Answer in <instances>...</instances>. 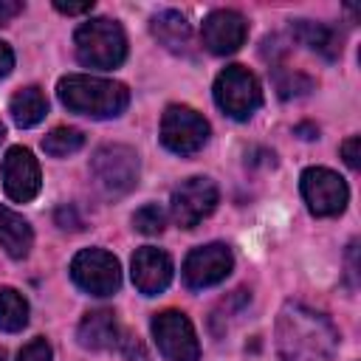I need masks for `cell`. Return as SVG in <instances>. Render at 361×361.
Masks as SVG:
<instances>
[{"mask_svg":"<svg viewBox=\"0 0 361 361\" xmlns=\"http://www.w3.org/2000/svg\"><path fill=\"white\" fill-rule=\"evenodd\" d=\"M338 350L333 322L299 302H288L276 319V353L282 361H330Z\"/></svg>","mask_w":361,"mask_h":361,"instance_id":"cell-1","label":"cell"},{"mask_svg":"<svg viewBox=\"0 0 361 361\" xmlns=\"http://www.w3.org/2000/svg\"><path fill=\"white\" fill-rule=\"evenodd\" d=\"M59 102L79 116L90 118H116L130 104V90L121 82L102 79V76H85V73H68L56 85Z\"/></svg>","mask_w":361,"mask_h":361,"instance_id":"cell-2","label":"cell"},{"mask_svg":"<svg viewBox=\"0 0 361 361\" xmlns=\"http://www.w3.org/2000/svg\"><path fill=\"white\" fill-rule=\"evenodd\" d=\"M73 45H76V59L82 65L99 68V71L118 68L127 56L124 28L107 17H96V20L82 23L73 34Z\"/></svg>","mask_w":361,"mask_h":361,"instance_id":"cell-3","label":"cell"},{"mask_svg":"<svg viewBox=\"0 0 361 361\" xmlns=\"http://www.w3.org/2000/svg\"><path fill=\"white\" fill-rule=\"evenodd\" d=\"M90 175L102 189V195L124 197L138 183V155L124 144L99 147L90 158Z\"/></svg>","mask_w":361,"mask_h":361,"instance_id":"cell-4","label":"cell"},{"mask_svg":"<svg viewBox=\"0 0 361 361\" xmlns=\"http://www.w3.org/2000/svg\"><path fill=\"white\" fill-rule=\"evenodd\" d=\"M214 102L226 116L245 121L262 104V90L257 76L243 65H228L214 79Z\"/></svg>","mask_w":361,"mask_h":361,"instance_id":"cell-5","label":"cell"},{"mask_svg":"<svg viewBox=\"0 0 361 361\" xmlns=\"http://www.w3.org/2000/svg\"><path fill=\"white\" fill-rule=\"evenodd\" d=\"M209 141V121L186 107V104H169L161 118V144L175 155H192L203 149Z\"/></svg>","mask_w":361,"mask_h":361,"instance_id":"cell-6","label":"cell"},{"mask_svg":"<svg viewBox=\"0 0 361 361\" xmlns=\"http://www.w3.org/2000/svg\"><path fill=\"white\" fill-rule=\"evenodd\" d=\"M299 186L310 214L316 217H336L344 212L350 200V189L344 178L327 166H307L299 178Z\"/></svg>","mask_w":361,"mask_h":361,"instance_id":"cell-7","label":"cell"},{"mask_svg":"<svg viewBox=\"0 0 361 361\" xmlns=\"http://www.w3.org/2000/svg\"><path fill=\"white\" fill-rule=\"evenodd\" d=\"M71 276L90 296H113L121 285V265L104 248H85L73 257Z\"/></svg>","mask_w":361,"mask_h":361,"instance_id":"cell-8","label":"cell"},{"mask_svg":"<svg viewBox=\"0 0 361 361\" xmlns=\"http://www.w3.org/2000/svg\"><path fill=\"white\" fill-rule=\"evenodd\" d=\"M152 336L166 361H197L200 344L195 327L180 310H161L152 316Z\"/></svg>","mask_w":361,"mask_h":361,"instance_id":"cell-9","label":"cell"},{"mask_svg":"<svg viewBox=\"0 0 361 361\" xmlns=\"http://www.w3.org/2000/svg\"><path fill=\"white\" fill-rule=\"evenodd\" d=\"M217 197H220V192H217V186H214L212 178H203V175L186 178L172 192L169 214H172V220L180 228H195L197 223H203L214 212Z\"/></svg>","mask_w":361,"mask_h":361,"instance_id":"cell-10","label":"cell"},{"mask_svg":"<svg viewBox=\"0 0 361 361\" xmlns=\"http://www.w3.org/2000/svg\"><path fill=\"white\" fill-rule=\"evenodd\" d=\"M231 268H234L231 248L223 243H209V245L192 248L189 257L183 259V282L192 290H203L223 282L231 274Z\"/></svg>","mask_w":361,"mask_h":361,"instance_id":"cell-11","label":"cell"},{"mask_svg":"<svg viewBox=\"0 0 361 361\" xmlns=\"http://www.w3.org/2000/svg\"><path fill=\"white\" fill-rule=\"evenodd\" d=\"M42 186V178H39V164L34 158L31 149L25 147H11L3 158V189L11 200L17 203H28L37 197Z\"/></svg>","mask_w":361,"mask_h":361,"instance_id":"cell-12","label":"cell"},{"mask_svg":"<svg viewBox=\"0 0 361 361\" xmlns=\"http://www.w3.org/2000/svg\"><path fill=\"white\" fill-rule=\"evenodd\" d=\"M245 37H248V23L240 11H231V8H217V11L206 14V20L200 25L203 48L217 56L234 54L245 42Z\"/></svg>","mask_w":361,"mask_h":361,"instance_id":"cell-13","label":"cell"},{"mask_svg":"<svg viewBox=\"0 0 361 361\" xmlns=\"http://www.w3.org/2000/svg\"><path fill=\"white\" fill-rule=\"evenodd\" d=\"M172 257L155 245H144L133 254V282L144 296H155L166 290L172 282Z\"/></svg>","mask_w":361,"mask_h":361,"instance_id":"cell-14","label":"cell"},{"mask_svg":"<svg viewBox=\"0 0 361 361\" xmlns=\"http://www.w3.org/2000/svg\"><path fill=\"white\" fill-rule=\"evenodd\" d=\"M76 338L85 350H113L118 347L121 327L116 322L113 310H90L76 330Z\"/></svg>","mask_w":361,"mask_h":361,"instance_id":"cell-15","label":"cell"},{"mask_svg":"<svg viewBox=\"0 0 361 361\" xmlns=\"http://www.w3.org/2000/svg\"><path fill=\"white\" fill-rule=\"evenodd\" d=\"M152 28V37L172 54H189V45H192V25L186 23V17L175 8H166V11H158L149 23Z\"/></svg>","mask_w":361,"mask_h":361,"instance_id":"cell-16","label":"cell"},{"mask_svg":"<svg viewBox=\"0 0 361 361\" xmlns=\"http://www.w3.org/2000/svg\"><path fill=\"white\" fill-rule=\"evenodd\" d=\"M293 39H299L302 45H307L310 51L322 54L324 59H336L341 54V34L338 28L327 25V23H313V20H296L290 25Z\"/></svg>","mask_w":361,"mask_h":361,"instance_id":"cell-17","label":"cell"},{"mask_svg":"<svg viewBox=\"0 0 361 361\" xmlns=\"http://www.w3.org/2000/svg\"><path fill=\"white\" fill-rule=\"evenodd\" d=\"M34 243V231L28 226V220L17 212H11L8 206H0V248L11 257V259H23L28 257Z\"/></svg>","mask_w":361,"mask_h":361,"instance_id":"cell-18","label":"cell"},{"mask_svg":"<svg viewBox=\"0 0 361 361\" xmlns=\"http://www.w3.org/2000/svg\"><path fill=\"white\" fill-rule=\"evenodd\" d=\"M8 113H11V118H14L17 127H34V124H39V121L45 118V113H48V99H45V93H42L37 85L23 87V90H17V93L11 96Z\"/></svg>","mask_w":361,"mask_h":361,"instance_id":"cell-19","label":"cell"},{"mask_svg":"<svg viewBox=\"0 0 361 361\" xmlns=\"http://www.w3.org/2000/svg\"><path fill=\"white\" fill-rule=\"evenodd\" d=\"M28 324V302L17 288L3 285L0 288V330L17 333Z\"/></svg>","mask_w":361,"mask_h":361,"instance_id":"cell-20","label":"cell"},{"mask_svg":"<svg viewBox=\"0 0 361 361\" xmlns=\"http://www.w3.org/2000/svg\"><path fill=\"white\" fill-rule=\"evenodd\" d=\"M85 144V133L76 130V127H54L45 138H42V149L54 158H65V155H73L79 152Z\"/></svg>","mask_w":361,"mask_h":361,"instance_id":"cell-21","label":"cell"},{"mask_svg":"<svg viewBox=\"0 0 361 361\" xmlns=\"http://www.w3.org/2000/svg\"><path fill=\"white\" fill-rule=\"evenodd\" d=\"M274 85H276V90H279L282 99H293V96L310 93L316 82L310 76H305L302 71H282V68H276L274 71Z\"/></svg>","mask_w":361,"mask_h":361,"instance_id":"cell-22","label":"cell"},{"mask_svg":"<svg viewBox=\"0 0 361 361\" xmlns=\"http://www.w3.org/2000/svg\"><path fill=\"white\" fill-rule=\"evenodd\" d=\"M133 226L141 234H161L166 226V212L158 203H147L133 214Z\"/></svg>","mask_w":361,"mask_h":361,"instance_id":"cell-23","label":"cell"},{"mask_svg":"<svg viewBox=\"0 0 361 361\" xmlns=\"http://www.w3.org/2000/svg\"><path fill=\"white\" fill-rule=\"evenodd\" d=\"M51 344L42 338V336H37V338H31L23 350H20V355H17V361H51Z\"/></svg>","mask_w":361,"mask_h":361,"instance_id":"cell-24","label":"cell"},{"mask_svg":"<svg viewBox=\"0 0 361 361\" xmlns=\"http://www.w3.org/2000/svg\"><path fill=\"white\" fill-rule=\"evenodd\" d=\"M118 350H121V355H124L127 361H147L144 344H141L135 336H130V333H121V338H118Z\"/></svg>","mask_w":361,"mask_h":361,"instance_id":"cell-25","label":"cell"},{"mask_svg":"<svg viewBox=\"0 0 361 361\" xmlns=\"http://www.w3.org/2000/svg\"><path fill=\"white\" fill-rule=\"evenodd\" d=\"M341 155H344V161H347L350 169H358L361 166V138L358 135H350L341 144Z\"/></svg>","mask_w":361,"mask_h":361,"instance_id":"cell-26","label":"cell"},{"mask_svg":"<svg viewBox=\"0 0 361 361\" xmlns=\"http://www.w3.org/2000/svg\"><path fill=\"white\" fill-rule=\"evenodd\" d=\"M56 226H59V228L79 231V228H82V220H79V214H76L71 206H62V209H56Z\"/></svg>","mask_w":361,"mask_h":361,"instance_id":"cell-27","label":"cell"},{"mask_svg":"<svg viewBox=\"0 0 361 361\" xmlns=\"http://www.w3.org/2000/svg\"><path fill=\"white\" fill-rule=\"evenodd\" d=\"M54 8L62 11V14H87L93 11V0H85V3H65V0H54Z\"/></svg>","mask_w":361,"mask_h":361,"instance_id":"cell-28","label":"cell"},{"mask_svg":"<svg viewBox=\"0 0 361 361\" xmlns=\"http://www.w3.org/2000/svg\"><path fill=\"white\" fill-rule=\"evenodd\" d=\"M11 68H14V54H11V48L6 42H0V79L8 76Z\"/></svg>","mask_w":361,"mask_h":361,"instance_id":"cell-29","label":"cell"},{"mask_svg":"<svg viewBox=\"0 0 361 361\" xmlns=\"http://www.w3.org/2000/svg\"><path fill=\"white\" fill-rule=\"evenodd\" d=\"M23 11V3H11V0H0V23H6V20H11L14 14H20Z\"/></svg>","mask_w":361,"mask_h":361,"instance_id":"cell-30","label":"cell"},{"mask_svg":"<svg viewBox=\"0 0 361 361\" xmlns=\"http://www.w3.org/2000/svg\"><path fill=\"white\" fill-rule=\"evenodd\" d=\"M296 130L305 133L302 138H316V135H319V130H316V127H307V124H302V127H296Z\"/></svg>","mask_w":361,"mask_h":361,"instance_id":"cell-31","label":"cell"},{"mask_svg":"<svg viewBox=\"0 0 361 361\" xmlns=\"http://www.w3.org/2000/svg\"><path fill=\"white\" fill-rule=\"evenodd\" d=\"M6 138V127H3V121H0V141Z\"/></svg>","mask_w":361,"mask_h":361,"instance_id":"cell-32","label":"cell"},{"mask_svg":"<svg viewBox=\"0 0 361 361\" xmlns=\"http://www.w3.org/2000/svg\"><path fill=\"white\" fill-rule=\"evenodd\" d=\"M0 361H6V350L3 347H0Z\"/></svg>","mask_w":361,"mask_h":361,"instance_id":"cell-33","label":"cell"}]
</instances>
